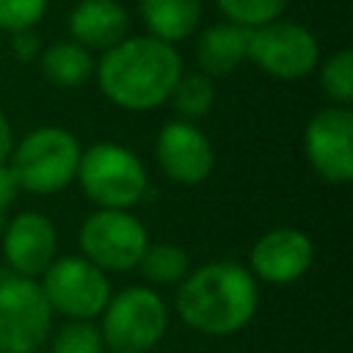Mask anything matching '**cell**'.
<instances>
[{
    "instance_id": "obj_20",
    "label": "cell",
    "mask_w": 353,
    "mask_h": 353,
    "mask_svg": "<svg viewBox=\"0 0 353 353\" xmlns=\"http://www.w3.org/2000/svg\"><path fill=\"white\" fill-rule=\"evenodd\" d=\"M320 85L334 105L350 108L353 102V52L350 50H336L323 61Z\"/></svg>"
},
{
    "instance_id": "obj_9",
    "label": "cell",
    "mask_w": 353,
    "mask_h": 353,
    "mask_svg": "<svg viewBox=\"0 0 353 353\" xmlns=\"http://www.w3.org/2000/svg\"><path fill=\"white\" fill-rule=\"evenodd\" d=\"M39 284L50 309L72 320H91L102 314L110 301V281L105 270L91 265L85 256H58L41 273Z\"/></svg>"
},
{
    "instance_id": "obj_18",
    "label": "cell",
    "mask_w": 353,
    "mask_h": 353,
    "mask_svg": "<svg viewBox=\"0 0 353 353\" xmlns=\"http://www.w3.org/2000/svg\"><path fill=\"white\" fill-rule=\"evenodd\" d=\"M138 268H141V273H143L146 281H154V284H179L190 273V256L179 245L154 243V245H146Z\"/></svg>"
},
{
    "instance_id": "obj_17",
    "label": "cell",
    "mask_w": 353,
    "mask_h": 353,
    "mask_svg": "<svg viewBox=\"0 0 353 353\" xmlns=\"http://www.w3.org/2000/svg\"><path fill=\"white\" fill-rule=\"evenodd\" d=\"M41 74L58 88H80L94 74V58L77 41H55L39 55Z\"/></svg>"
},
{
    "instance_id": "obj_21",
    "label": "cell",
    "mask_w": 353,
    "mask_h": 353,
    "mask_svg": "<svg viewBox=\"0 0 353 353\" xmlns=\"http://www.w3.org/2000/svg\"><path fill=\"white\" fill-rule=\"evenodd\" d=\"M215 6L226 17V22H234L251 30V28L279 19L287 11L290 0H215Z\"/></svg>"
},
{
    "instance_id": "obj_12",
    "label": "cell",
    "mask_w": 353,
    "mask_h": 353,
    "mask_svg": "<svg viewBox=\"0 0 353 353\" xmlns=\"http://www.w3.org/2000/svg\"><path fill=\"white\" fill-rule=\"evenodd\" d=\"M58 232L52 221L36 210H25L6 223L3 232V256L19 276H41L55 259Z\"/></svg>"
},
{
    "instance_id": "obj_16",
    "label": "cell",
    "mask_w": 353,
    "mask_h": 353,
    "mask_svg": "<svg viewBox=\"0 0 353 353\" xmlns=\"http://www.w3.org/2000/svg\"><path fill=\"white\" fill-rule=\"evenodd\" d=\"M138 8L149 36L165 44L190 39L201 22V0H141Z\"/></svg>"
},
{
    "instance_id": "obj_5",
    "label": "cell",
    "mask_w": 353,
    "mask_h": 353,
    "mask_svg": "<svg viewBox=\"0 0 353 353\" xmlns=\"http://www.w3.org/2000/svg\"><path fill=\"white\" fill-rule=\"evenodd\" d=\"M168 328V309L149 287H127L102 309V342L113 353H149Z\"/></svg>"
},
{
    "instance_id": "obj_10",
    "label": "cell",
    "mask_w": 353,
    "mask_h": 353,
    "mask_svg": "<svg viewBox=\"0 0 353 353\" xmlns=\"http://www.w3.org/2000/svg\"><path fill=\"white\" fill-rule=\"evenodd\" d=\"M303 152L312 168L331 185L353 179V113L350 108L328 105L317 110L303 130Z\"/></svg>"
},
{
    "instance_id": "obj_13",
    "label": "cell",
    "mask_w": 353,
    "mask_h": 353,
    "mask_svg": "<svg viewBox=\"0 0 353 353\" xmlns=\"http://www.w3.org/2000/svg\"><path fill=\"white\" fill-rule=\"evenodd\" d=\"M251 270L268 284L298 281L314 259V245L306 232L281 226L262 234L251 248Z\"/></svg>"
},
{
    "instance_id": "obj_23",
    "label": "cell",
    "mask_w": 353,
    "mask_h": 353,
    "mask_svg": "<svg viewBox=\"0 0 353 353\" xmlns=\"http://www.w3.org/2000/svg\"><path fill=\"white\" fill-rule=\"evenodd\" d=\"M50 0H0V28L3 30H33L47 14Z\"/></svg>"
},
{
    "instance_id": "obj_26",
    "label": "cell",
    "mask_w": 353,
    "mask_h": 353,
    "mask_svg": "<svg viewBox=\"0 0 353 353\" xmlns=\"http://www.w3.org/2000/svg\"><path fill=\"white\" fill-rule=\"evenodd\" d=\"M11 152H14V132H11V124H8L6 113L0 110V165L8 163Z\"/></svg>"
},
{
    "instance_id": "obj_8",
    "label": "cell",
    "mask_w": 353,
    "mask_h": 353,
    "mask_svg": "<svg viewBox=\"0 0 353 353\" xmlns=\"http://www.w3.org/2000/svg\"><path fill=\"white\" fill-rule=\"evenodd\" d=\"M83 256L105 273H124L138 268L149 234L146 226L127 210H97L91 212L77 234Z\"/></svg>"
},
{
    "instance_id": "obj_6",
    "label": "cell",
    "mask_w": 353,
    "mask_h": 353,
    "mask_svg": "<svg viewBox=\"0 0 353 353\" xmlns=\"http://www.w3.org/2000/svg\"><path fill=\"white\" fill-rule=\"evenodd\" d=\"M52 325L41 287L19 273H0V353H39Z\"/></svg>"
},
{
    "instance_id": "obj_2",
    "label": "cell",
    "mask_w": 353,
    "mask_h": 353,
    "mask_svg": "<svg viewBox=\"0 0 353 353\" xmlns=\"http://www.w3.org/2000/svg\"><path fill=\"white\" fill-rule=\"evenodd\" d=\"M259 290L254 276L232 262H207L176 287V312L185 325L207 336H232L254 317Z\"/></svg>"
},
{
    "instance_id": "obj_7",
    "label": "cell",
    "mask_w": 353,
    "mask_h": 353,
    "mask_svg": "<svg viewBox=\"0 0 353 353\" xmlns=\"http://www.w3.org/2000/svg\"><path fill=\"white\" fill-rule=\"evenodd\" d=\"M245 61H254L276 80H301L320 61L317 36L292 19H273L248 30Z\"/></svg>"
},
{
    "instance_id": "obj_24",
    "label": "cell",
    "mask_w": 353,
    "mask_h": 353,
    "mask_svg": "<svg viewBox=\"0 0 353 353\" xmlns=\"http://www.w3.org/2000/svg\"><path fill=\"white\" fill-rule=\"evenodd\" d=\"M11 50L19 61H33L41 55V41L33 30H17L11 33Z\"/></svg>"
},
{
    "instance_id": "obj_3",
    "label": "cell",
    "mask_w": 353,
    "mask_h": 353,
    "mask_svg": "<svg viewBox=\"0 0 353 353\" xmlns=\"http://www.w3.org/2000/svg\"><path fill=\"white\" fill-rule=\"evenodd\" d=\"M80 143L63 127H36L8 157V168L22 190L58 193L74 182L80 165Z\"/></svg>"
},
{
    "instance_id": "obj_19",
    "label": "cell",
    "mask_w": 353,
    "mask_h": 353,
    "mask_svg": "<svg viewBox=\"0 0 353 353\" xmlns=\"http://www.w3.org/2000/svg\"><path fill=\"white\" fill-rule=\"evenodd\" d=\"M168 102L174 105V110L182 116V121H196L201 116H207L215 105V85L212 77L201 74V72H190L176 80Z\"/></svg>"
},
{
    "instance_id": "obj_11",
    "label": "cell",
    "mask_w": 353,
    "mask_h": 353,
    "mask_svg": "<svg viewBox=\"0 0 353 353\" xmlns=\"http://www.w3.org/2000/svg\"><path fill=\"white\" fill-rule=\"evenodd\" d=\"M154 149L163 174L176 185H201L212 174V143L193 121L174 119L163 124Z\"/></svg>"
},
{
    "instance_id": "obj_14",
    "label": "cell",
    "mask_w": 353,
    "mask_h": 353,
    "mask_svg": "<svg viewBox=\"0 0 353 353\" xmlns=\"http://www.w3.org/2000/svg\"><path fill=\"white\" fill-rule=\"evenodd\" d=\"M130 14L119 0H80L69 14L72 41L91 50H110L127 39Z\"/></svg>"
},
{
    "instance_id": "obj_15",
    "label": "cell",
    "mask_w": 353,
    "mask_h": 353,
    "mask_svg": "<svg viewBox=\"0 0 353 353\" xmlns=\"http://www.w3.org/2000/svg\"><path fill=\"white\" fill-rule=\"evenodd\" d=\"M248 50V30L234 22H218L201 30L196 41V63L199 72L207 77H223L232 74L243 61Z\"/></svg>"
},
{
    "instance_id": "obj_4",
    "label": "cell",
    "mask_w": 353,
    "mask_h": 353,
    "mask_svg": "<svg viewBox=\"0 0 353 353\" xmlns=\"http://www.w3.org/2000/svg\"><path fill=\"white\" fill-rule=\"evenodd\" d=\"M83 193L99 210H127L146 196L149 176L135 152L121 143H94L80 154L77 176Z\"/></svg>"
},
{
    "instance_id": "obj_1",
    "label": "cell",
    "mask_w": 353,
    "mask_h": 353,
    "mask_svg": "<svg viewBox=\"0 0 353 353\" xmlns=\"http://www.w3.org/2000/svg\"><path fill=\"white\" fill-rule=\"evenodd\" d=\"M97 69L99 91L124 110H152L168 102L182 77V58L174 44L154 36H127L102 52Z\"/></svg>"
},
{
    "instance_id": "obj_25",
    "label": "cell",
    "mask_w": 353,
    "mask_h": 353,
    "mask_svg": "<svg viewBox=\"0 0 353 353\" xmlns=\"http://www.w3.org/2000/svg\"><path fill=\"white\" fill-rule=\"evenodd\" d=\"M17 193H19V185H17V179H14V174H11L8 163H6V165H0V223H3L6 210L14 204Z\"/></svg>"
},
{
    "instance_id": "obj_22",
    "label": "cell",
    "mask_w": 353,
    "mask_h": 353,
    "mask_svg": "<svg viewBox=\"0 0 353 353\" xmlns=\"http://www.w3.org/2000/svg\"><path fill=\"white\" fill-rule=\"evenodd\" d=\"M52 353H105V342L91 320H72L52 336Z\"/></svg>"
}]
</instances>
